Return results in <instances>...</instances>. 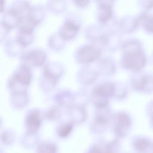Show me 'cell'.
Returning <instances> with one entry per match:
<instances>
[{
	"label": "cell",
	"instance_id": "cell-2",
	"mask_svg": "<svg viewBox=\"0 0 153 153\" xmlns=\"http://www.w3.org/2000/svg\"><path fill=\"white\" fill-rule=\"evenodd\" d=\"M147 27L149 30L153 32V19L150 20L148 22V23L147 24Z\"/></svg>",
	"mask_w": 153,
	"mask_h": 153
},
{
	"label": "cell",
	"instance_id": "cell-1",
	"mask_svg": "<svg viewBox=\"0 0 153 153\" xmlns=\"http://www.w3.org/2000/svg\"><path fill=\"white\" fill-rule=\"evenodd\" d=\"M145 61V59L140 53H130L126 58L127 66L135 70L140 69L144 65Z\"/></svg>",
	"mask_w": 153,
	"mask_h": 153
}]
</instances>
